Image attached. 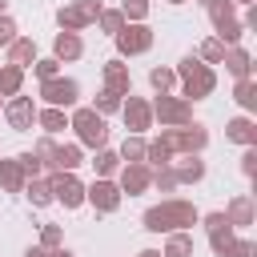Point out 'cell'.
I'll return each instance as SVG.
<instances>
[{
  "label": "cell",
  "instance_id": "obj_24",
  "mask_svg": "<svg viewBox=\"0 0 257 257\" xmlns=\"http://www.w3.org/2000/svg\"><path fill=\"white\" fill-rule=\"evenodd\" d=\"M20 88H24V68H16V64H0V100L20 96Z\"/></svg>",
  "mask_w": 257,
  "mask_h": 257
},
{
  "label": "cell",
  "instance_id": "obj_29",
  "mask_svg": "<svg viewBox=\"0 0 257 257\" xmlns=\"http://www.w3.org/2000/svg\"><path fill=\"white\" fill-rule=\"evenodd\" d=\"M161 257H193V233H165Z\"/></svg>",
  "mask_w": 257,
  "mask_h": 257
},
{
  "label": "cell",
  "instance_id": "obj_27",
  "mask_svg": "<svg viewBox=\"0 0 257 257\" xmlns=\"http://www.w3.org/2000/svg\"><path fill=\"white\" fill-rule=\"evenodd\" d=\"M233 100L245 108V116H249V112H257V80H253V76L237 80V84H233Z\"/></svg>",
  "mask_w": 257,
  "mask_h": 257
},
{
  "label": "cell",
  "instance_id": "obj_18",
  "mask_svg": "<svg viewBox=\"0 0 257 257\" xmlns=\"http://www.w3.org/2000/svg\"><path fill=\"white\" fill-rule=\"evenodd\" d=\"M225 141H233V145H241V149H249V145H257V120L253 116H233V120H225Z\"/></svg>",
  "mask_w": 257,
  "mask_h": 257
},
{
  "label": "cell",
  "instance_id": "obj_33",
  "mask_svg": "<svg viewBox=\"0 0 257 257\" xmlns=\"http://www.w3.org/2000/svg\"><path fill=\"white\" fill-rule=\"evenodd\" d=\"M233 237H237V229L225 221V225H217V229H209V249L217 253V257H225V249L233 245Z\"/></svg>",
  "mask_w": 257,
  "mask_h": 257
},
{
  "label": "cell",
  "instance_id": "obj_11",
  "mask_svg": "<svg viewBox=\"0 0 257 257\" xmlns=\"http://www.w3.org/2000/svg\"><path fill=\"white\" fill-rule=\"evenodd\" d=\"M120 201H124V193L116 189V181L92 177V185H84V205H92L96 213H116Z\"/></svg>",
  "mask_w": 257,
  "mask_h": 257
},
{
  "label": "cell",
  "instance_id": "obj_14",
  "mask_svg": "<svg viewBox=\"0 0 257 257\" xmlns=\"http://www.w3.org/2000/svg\"><path fill=\"white\" fill-rule=\"evenodd\" d=\"M116 189L120 193H128V197H141V193H149L153 189V169L149 165H120L116 169Z\"/></svg>",
  "mask_w": 257,
  "mask_h": 257
},
{
  "label": "cell",
  "instance_id": "obj_17",
  "mask_svg": "<svg viewBox=\"0 0 257 257\" xmlns=\"http://www.w3.org/2000/svg\"><path fill=\"white\" fill-rule=\"evenodd\" d=\"M80 56H84L80 32H56V36H52V60H56V64H72V60H80Z\"/></svg>",
  "mask_w": 257,
  "mask_h": 257
},
{
  "label": "cell",
  "instance_id": "obj_52",
  "mask_svg": "<svg viewBox=\"0 0 257 257\" xmlns=\"http://www.w3.org/2000/svg\"><path fill=\"white\" fill-rule=\"evenodd\" d=\"M233 4H257V0H233Z\"/></svg>",
  "mask_w": 257,
  "mask_h": 257
},
{
  "label": "cell",
  "instance_id": "obj_34",
  "mask_svg": "<svg viewBox=\"0 0 257 257\" xmlns=\"http://www.w3.org/2000/svg\"><path fill=\"white\" fill-rule=\"evenodd\" d=\"M120 100H124V96H116V92H108V88H100V92H96V100H92L88 108H92V112H100V116L108 120L112 112H120Z\"/></svg>",
  "mask_w": 257,
  "mask_h": 257
},
{
  "label": "cell",
  "instance_id": "obj_19",
  "mask_svg": "<svg viewBox=\"0 0 257 257\" xmlns=\"http://www.w3.org/2000/svg\"><path fill=\"white\" fill-rule=\"evenodd\" d=\"M36 56H40L36 40H32V36H16V40L8 44V60H4V64H16V68L28 72V64H36Z\"/></svg>",
  "mask_w": 257,
  "mask_h": 257
},
{
  "label": "cell",
  "instance_id": "obj_16",
  "mask_svg": "<svg viewBox=\"0 0 257 257\" xmlns=\"http://www.w3.org/2000/svg\"><path fill=\"white\" fill-rule=\"evenodd\" d=\"M221 213H225V221H229L233 229H249V225L257 221V205H253V197H249V193L229 197V205H225Z\"/></svg>",
  "mask_w": 257,
  "mask_h": 257
},
{
  "label": "cell",
  "instance_id": "obj_53",
  "mask_svg": "<svg viewBox=\"0 0 257 257\" xmlns=\"http://www.w3.org/2000/svg\"><path fill=\"white\" fill-rule=\"evenodd\" d=\"M169 4H185V0H169Z\"/></svg>",
  "mask_w": 257,
  "mask_h": 257
},
{
  "label": "cell",
  "instance_id": "obj_13",
  "mask_svg": "<svg viewBox=\"0 0 257 257\" xmlns=\"http://www.w3.org/2000/svg\"><path fill=\"white\" fill-rule=\"evenodd\" d=\"M120 120L133 137H145V128H153V108H149V96H124L120 100Z\"/></svg>",
  "mask_w": 257,
  "mask_h": 257
},
{
  "label": "cell",
  "instance_id": "obj_31",
  "mask_svg": "<svg viewBox=\"0 0 257 257\" xmlns=\"http://www.w3.org/2000/svg\"><path fill=\"white\" fill-rule=\"evenodd\" d=\"M92 169H96V177L112 181V177H116V169H120V157H116V149H96V157H92Z\"/></svg>",
  "mask_w": 257,
  "mask_h": 257
},
{
  "label": "cell",
  "instance_id": "obj_3",
  "mask_svg": "<svg viewBox=\"0 0 257 257\" xmlns=\"http://www.w3.org/2000/svg\"><path fill=\"white\" fill-rule=\"evenodd\" d=\"M173 157H201L205 149H209V128L201 124V120H189V124H181V128H161V137H157Z\"/></svg>",
  "mask_w": 257,
  "mask_h": 257
},
{
  "label": "cell",
  "instance_id": "obj_1",
  "mask_svg": "<svg viewBox=\"0 0 257 257\" xmlns=\"http://www.w3.org/2000/svg\"><path fill=\"white\" fill-rule=\"evenodd\" d=\"M141 225L149 233H189L193 225H201V209L185 197H165L161 205H149Z\"/></svg>",
  "mask_w": 257,
  "mask_h": 257
},
{
  "label": "cell",
  "instance_id": "obj_2",
  "mask_svg": "<svg viewBox=\"0 0 257 257\" xmlns=\"http://www.w3.org/2000/svg\"><path fill=\"white\" fill-rule=\"evenodd\" d=\"M173 76L181 80V100H189V104H193V100H205V96H213V88H217V72H213L209 64H201L193 52L177 60Z\"/></svg>",
  "mask_w": 257,
  "mask_h": 257
},
{
  "label": "cell",
  "instance_id": "obj_54",
  "mask_svg": "<svg viewBox=\"0 0 257 257\" xmlns=\"http://www.w3.org/2000/svg\"><path fill=\"white\" fill-rule=\"evenodd\" d=\"M0 108H4V100H0Z\"/></svg>",
  "mask_w": 257,
  "mask_h": 257
},
{
  "label": "cell",
  "instance_id": "obj_45",
  "mask_svg": "<svg viewBox=\"0 0 257 257\" xmlns=\"http://www.w3.org/2000/svg\"><path fill=\"white\" fill-rule=\"evenodd\" d=\"M241 177H257V145H249L245 153H241Z\"/></svg>",
  "mask_w": 257,
  "mask_h": 257
},
{
  "label": "cell",
  "instance_id": "obj_48",
  "mask_svg": "<svg viewBox=\"0 0 257 257\" xmlns=\"http://www.w3.org/2000/svg\"><path fill=\"white\" fill-rule=\"evenodd\" d=\"M137 257H161V249H141Z\"/></svg>",
  "mask_w": 257,
  "mask_h": 257
},
{
  "label": "cell",
  "instance_id": "obj_26",
  "mask_svg": "<svg viewBox=\"0 0 257 257\" xmlns=\"http://www.w3.org/2000/svg\"><path fill=\"white\" fill-rule=\"evenodd\" d=\"M24 197H28V205H32V209H48V205H52V189H48V181H44V177L24 181Z\"/></svg>",
  "mask_w": 257,
  "mask_h": 257
},
{
  "label": "cell",
  "instance_id": "obj_32",
  "mask_svg": "<svg viewBox=\"0 0 257 257\" xmlns=\"http://www.w3.org/2000/svg\"><path fill=\"white\" fill-rule=\"evenodd\" d=\"M193 56H197L201 64H209V68H213V64H221V60H225V44H221V40H213V36H205V40H201V48H197Z\"/></svg>",
  "mask_w": 257,
  "mask_h": 257
},
{
  "label": "cell",
  "instance_id": "obj_43",
  "mask_svg": "<svg viewBox=\"0 0 257 257\" xmlns=\"http://www.w3.org/2000/svg\"><path fill=\"white\" fill-rule=\"evenodd\" d=\"M153 189H161V193H173V189H177V177H173L169 165H165V169H153Z\"/></svg>",
  "mask_w": 257,
  "mask_h": 257
},
{
  "label": "cell",
  "instance_id": "obj_44",
  "mask_svg": "<svg viewBox=\"0 0 257 257\" xmlns=\"http://www.w3.org/2000/svg\"><path fill=\"white\" fill-rule=\"evenodd\" d=\"M16 36H20V28H16V20H12L8 12H4V16H0V48H8V44H12Z\"/></svg>",
  "mask_w": 257,
  "mask_h": 257
},
{
  "label": "cell",
  "instance_id": "obj_35",
  "mask_svg": "<svg viewBox=\"0 0 257 257\" xmlns=\"http://www.w3.org/2000/svg\"><path fill=\"white\" fill-rule=\"evenodd\" d=\"M124 24H149V0H120Z\"/></svg>",
  "mask_w": 257,
  "mask_h": 257
},
{
  "label": "cell",
  "instance_id": "obj_49",
  "mask_svg": "<svg viewBox=\"0 0 257 257\" xmlns=\"http://www.w3.org/2000/svg\"><path fill=\"white\" fill-rule=\"evenodd\" d=\"M48 257H72V253H68V249H64V245H60V249H52V253H48Z\"/></svg>",
  "mask_w": 257,
  "mask_h": 257
},
{
  "label": "cell",
  "instance_id": "obj_6",
  "mask_svg": "<svg viewBox=\"0 0 257 257\" xmlns=\"http://www.w3.org/2000/svg\"><path fill=\"white\" fill-rule=\"evenodd\" d=\"M100 8H104L100 0H68L56 8V24H60V32H84L96 24Z\"/></svg>",
  "mask_w": 257,
  "mask_h": 257
},
{
  "label": "cell",
  "instance_id": "obj_20",
  "mask_svg": "<svg viewBox=\"0 0 257 257\" xmlns=\"http://www.w3.org/2000/svg\"><path fill=\"white\" fill-rule=\"evenodd\" d=\"M169 169H173L177 185H201V181H205V161H201V157H181V161H173Z\"/></svg>",
  "mask_w": 257,
  "mask_h": 257
},
{
  "label": "cell",
  "instance_id": "obj_47",
  "mask_svg": "<svg viewBox=\"0 0 257 257\" xmlns=\"http://www.w3.org/2000/svg\"><path fill=\"white\" fill-rule=\"evenodd\" d=\"M24 257H48V249H40V245H28V249H24Z\"/></svg>",
  "mask_w": 257,
  "mask_h": 257
},
{
  "label": "cell",
  "instance_id": "obj_41",
  "mask_svg": "<svg viewBox=\"0 0 257 257\" xmlns=\"http://www.w3.org/2000/svg\"><path fill=\"white\" fill-rule=\"evenodd\" d=\"M225 257H257V241L253 237H233V245L225 249Z\"/></svg>",
  "mask_w": 257,
  "mask_h": 257
},
{
  "label": "cell",
  "instance_id": "obj_21",
  "mask_svg": "<svg viewBox=\"0 0 257 257\" xmlns=\"http://www.w3.org/2000/svg\"><path fill=\"white\" fill-rule=\"evenodd\" d=\"M36 128L44 133V137H60L64 128H68V112L64 108H36Z\"/></svg>",
  "mask_w": 257,
  "mask_h": 257
},
{
  "label": "cell",
  "instance_id": "obj_46",
  "mask_svg": "<svg viewBox=\"0 0 257 257\" xmlns=\"http://www.w3.org/2000/svg\"><path fill=\"white\" fill-rule=\"evenodd\" d=\"M241 28H245V32H257V4H245V16H241Z\"/></svg>",
  "mask_w": 257,
  "mask_h": 257
},
{
  "label": "cell",
  "instance_id": "obj_22",
  "mask_svg": "<svg viewBox=\"0 0 257 257\" xmlns=\"http://www.w3.org/2000/svg\"><path fill=\"white\" fill-rule=\"evenodd\" d=\"M24 169L16 165V157H0V193H24Z\"/></svg>",
  "mask_w": 257,
  "mask_h": 257
},
{
  "label": "cell",
  "instance_id": "obj_37",
  "mask_svg": "<svg viewBox=\"0 0 257 257\" xmlns=\"http://www.w3.org/2000/svg\"><path fill=\"white\" fill-rule=\"evenodd\" d=\"M145 165H149V169H165V165H173V153H169L161 141H149V145H145Z\"/></svg>",
  "mask_w": 257,
  "mask_h": 257
},
{
  "label": "cell",
  "instance_id": "obj_4",
  "mask_svg": "<svg viewBox=\"0 0 257 257\" xmlns=\"http://www.w3.org/2000/svg\"><path fill=\"white\" fill-rule=\"evenodd\" d=\"M68 128L76 133V145L80 149H108V120L100 116V112H92V108H72V116H68Z\"/></svg>",
  "mask_w": 257,
  "mask_h": 257
},
{
  "label": "cell",
  "instance_id": "obj_9",
  "mask_svg": "<svg viewBox=\"0 0 257 257\" xmlns=\"http://www.w3.org/2000/svg\"><path fill=\"white\" fill-rule=\"evenodd\" d=\"M44 181L52 189V205H64V209H80L84 205V181L76 173H48Z\"/></svg>",
  "mask_w": 257,
  "mask_h": 257
},
{
  "label": "cell",
  "instance_id": "obj_25",
  "mask_svg": "<svg viewBox=\"0 0 257 257\" xmlns=\"http://www.w3.org/2000/svg\"><path fill=\"white\" fill-rule=\"evenodd\" d=\"M80 165H84L80 145H56V173H76Z\"/></svg>",
  "mask_w": 257,
  "mask_h": 257
},
{
  "label": "cell",
  "instance_id": "obj_12",
  "mask_svg": "<svg viewBox=\"0 0 257 257\" xmlns=\"http://www.w3.org/2000/svg\"><path fill=\"white\" fill-rule=\"evenodd\" d=\"M36 100L32 96H12V100H4V120H8V128L12 133H28V128H36Z\"/></svg>",
  "mask_w": 257,
  "mask_h": 257
},
{
  "label": "cell",
  "instance_id": "obj_40",
  "mask_svg": "<svg viewBox=\"0 0 257 257\" xmlns=\"http://www.w3.org/2000/svg\"><path fill=\"white\" fill-rule=\"evenodd\" d=\"M16 165L24 169V177H28V181H32V177H44V169H40V161H36V153H32V149L16 153Z\"/></svg>",
  "mask_w": 257,
  "mask_h": 257
},
{
  "label": "cell",
  "instance_id": "obj_7",
  "mask_svg": "<svg viewBox=\"0 0 257 257\" xmlns=\"http://www.w3.org/2000/svg\"><path fill=\"white\" fill-rule=\"evenodd\" d=\"M149 108H153V120H161V128H181L193 120V104L173 96V92H157L149 100Z\"/></svg>",
  "mask_w": 257,
  "mask_h": 257
},
{
  "label": "cell",
  "instance_id": "obj_30",
  "mask_svg": "<svg viewBox=\"0 0 257 257\" xmlns=\"http://www.w3.org/2000/svg\"><path fill=\"white\" fill-rule=\"evenodd\" d=\"M32 153H36V161H40L44 177H48V173H56V137H40V141L32 145Z\"/></svg>",
  "mask_w": 257,
  "mask_h": 257
},
{
  "label": "cell",
  "instance_id": "obj_51",
  "mask_svg": "<svg viewBox=\"0 0 257 257\" xmlns=\"http://www.w3.org/2000/svg\"><path fill=\"white\" fill-rule=\"evenodd\" d=\"M4 12H8V0H0V16H4Z\"/></svg>",
  "mask_w": 257,
  "mask_h": 257
},
{
  "label": "cell",
  "instance_id": "obj_23",
  "mask_svg": "<svg viewBox=\"0 0 257 257\" xmlns=\"http://www.w3.org/2000/svg\"><path fill=\"white\" fill-rule=\"evenodd\" d=\"M221 64H225V72H233L237 80L253 76V56H249L241 44H237V48H225V60H221Z\"/></svg>",
  "mask_w": 257,
  "mask_h": 257
},
{
  "label": "cell",
  "instance_id": "obj_10",
  "mask_svg": "<svg viewBox=\"0 0 257 257\" xmlns=\"http://www.w3.org/2000/svg\"><path fill=\"white\" fill-rule=\"evenodd\" d=\"M112 44H116V56H120V60L145 56V52L153 48V28H149V24H124V28L112 36Z\"/></svg>",
  "mask_w": 257,
  "mask_h": 257
},
{
  "label": "cell",
  "instance_id": "obj_8",
  "mask_svg": "<svg viewBox=\"0 0 257 257\" xmlns=\"http://www.w3.org/2000/svg\"><path fill=\"white\" fill-rule=\"evenodd\" d=\"M40 100L48 104V108H76V100H80V80H72V76H52V80H40Z\"/></svg>",
  "mask_w": 257,
  "mask_h": 257
},
{
  "label": "cell",
  "instance_id": "obj_42",
  "mask_svg": "<svg viewBox=\"0 0 257 257\" xmlns=\"http://www.w3.org/2000/svg\"><path fill=\"white\" fill-rule=\"evenodd\" d=\"M32 72H36V80H52V76H60V64H56L52 56H36Z\"/></svg>",
  "mask_w": 257,
  "mask_h": 257
},
{
  "label": "cell",
  "instance_id": "obj_39",
  "mask_svg": "<svg viewBox=\"0 0 257 257\" xmlns=\"http://www.w3.org/2000/svg\"><path fill=\"white\" fill-rule=\"evenodd\" d=\"M36 245L48 249V253L60 249V245H64V229H60V225H40V241H36Z\"/></svg>",
  "mask_w": 257,
  "mask_h": 257
},
{
  "label": "cell",
  "instance_id": "obj_36",
  "mask_svg": "<svg viewBox=\"0 0 257 257\" xmlns=\"http://www.w3.org/2000/svg\"><path fill=\"white\" fill-rule=\"evenodd\" d=\"M96 28H100L104 36H116V32L124 28V16H120V8H100V16H96Z\"/></svg>",
  "mask_w": 257,
  "mask_h": 257
},
{
  "label": "cell",
  "instance_id": "obj_50",
  "mask_svg": "<svg viewBox=\"0 0 257 257\" xmlns=\"http://www.w3.org/2000/svg\"><path fill=\"white\" fill-rule=\"evenodd\" d=\"M197 4H201V8H205V12H209V8H213V4H217V0H197Z\"/></svg>",
  "mask_w": 257,
  "mask_h": 257
},
{
  "label": "cell",
  "instance_id": "obj_38",
  "mask_svg": "<svg viewBox=\"0 0 257 257\" xmlns=\"http://www.w3.org/2000/svg\"><path fill=\"white\" fill-rule=\"evenodd\" d=\"M149 84H153V92H173V84H177V76H173V68H165V64H157V68H149Z\"/></svg>",
  "mask_w": 257,
  "mask_h": 257
},
{
  "label": "cell",
  "instance_id": "obj_5",
  "mask_svg": "<svg viewBox=\"0 0 257 257\" xmlns=\"http://www.w3.org/2000/svg\"><path fill=\"white\" fill-rule=\"evenodd\" d=\"M209 20H213V40H221L225 48H237V44H241L245 28H241V20H237V4H233V0H217V4L209 8Z\"/></svg>",
  "mask_w": 257,
  "mask_h": 257
},
{
  "label": "cell",
  "instance_id": "obj_28",
  "mask_svg": "<svg viewBox=\"0 0 257 257\" xmlns=\"http://www.w3.org/2000/svg\"><path fill=\"white\" fill-rule=\"evenodd\" d=\"M145 145H149L145 137H133V133H128V137L120 141V149H116V157H120V165H137V161L145 165Z\"/></svg>",
  "mask_w": 257,
  "mask_h": 257
},
{
  "label": "cell",
  "instance_id": "obj_15",
  "mask_svg": "<svg viewBox=\"0 0 257 257\" xmlns=\"http://www.w3.org/2000/svg\"><path fill=\"white\" fill-rule=\"evenodd\" d=\"M100 80H104L108 92H116V96H133V72H128V64H124L120 56H112V60L100 64Z\"/></svg>",
  "mask_w": 257,
  "mask_h": 257
}]
</instances>
